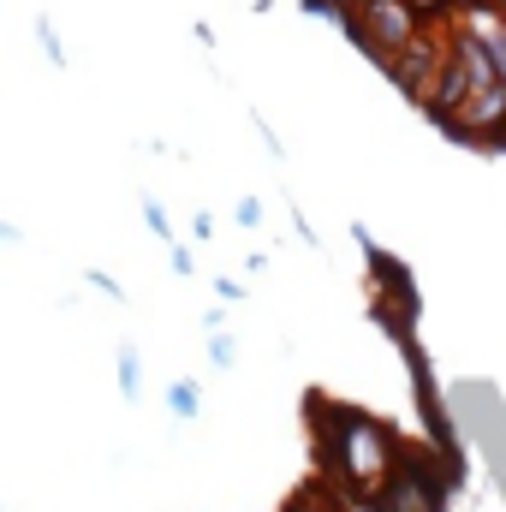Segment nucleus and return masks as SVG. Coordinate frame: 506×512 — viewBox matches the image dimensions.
Returning <instances> with one entry per match:
<instances>
[{"label":"nucleus","instance_id":"1","mask_svg":"<svg viewBox=\"0 0 506 512\" xmlns=\"http://www.w3.org/2000/svg\"><path fill=\"white\" fill-rule=\"evenodd\" d=\"M387 465H393V441H387V429L370 423V417L340 411V417H334V471H340L352 489H376Z\"/></svg>","mask_w":506,"mask_h":512},{"label":"nucleus","instance_id":"2","mask_svg":"<svg viewBox=\"0 0 506 512\" xmlns=\"http://www.w3.org/2000/svg\"><path fill=\"white\" fill-rule=\"evenodd\" d=\"M346 30L358 36V48L370 60H387L423 30V12L411 0H358V6H346Z\"/></svg>","mask_w":506,"mask_h":512},{"label":"nucleus","instance_id":"3","mask_svg":"<svg viewBox=\"0 0 506 512\" xmlns=\"http://www.w3.org/2000/svg\"><path fill=\"white\" fill-rule=\"evenodd\" d=\"M447 507V477H429L417 453L393 459L376 483V512H441Z\"/></svg>","mask_w":506,"mask_h":512},{"label":"nucleus","instance_id":"4","mask_svg":"<svg viewBox=\"0 0 506 512\" xmlns=\"http://www.w3.org/2000/svg\"><path fill=\"white\" fill-rule=\"evenodd\" d=\"M447 42H453V36H447ZM447 42H435V36H423V30H417L399 54H387V60H381V72H387V78H393L417 108H423V96H429V84H435V72H441V60H447Z\"/></svg>","mask_w":506,"mask_h":512},{"label":"nucleus","instance_id":"5","mask_svg":"<svg viewBox=\"0 0 506 512\" xmlns=\"http://www.w3.org/2000/svg\"><path fill=\"white\" fill-rule=\"evenodd\" d=\"M197 411H203V387L179 376V382L167 387V417H173V423H197Z\"/></svg>","mask_w":506,"mask_h":512},{"label":"nucleus","instance_id":"6","mask_svg":"<svg viewBox=\"0 0 506 512\" xmlns=\"http://www.w3.org/2000/svg\"><path fill=\"white\" fill-rule=\"evenodd\" d=\"M30 30H36V48L48 54V66H54V72H66L72 60H66V42H60V24H54L48 12H36V24H30Z\"/></svg>","mask_w":506,"mask_h":512},{"label":"nucleus","instance_id":"7","mask_svg":"<svg viewBox=\"0 0 506 512\" xmlns=\"http://www.w3.org/2000/svg\"><path fill=\"white\" fill-rule=\"evenodd\" d=\"M114 370H120V393H126V399H137V393H143V352H137L131 340H120Z\"/></svg>","mask_w":506,"mask_h":512},{"label":"nucleus","instance_id":"8","mask_svg":"<svg viewBox=\"0 0 506 512\" xmlns=\"http://www.w3.org/2000/svg\"><path fill=\"white\" fill-rule=\"evenodd\" d=\"M209 364H215V370H233V364H239V340H233L227 328L209 334Z\"/></svg>","mask_w":506,"mask_h":512},{"label":"nucleus","instance_id":"9","mask_svg":"<svg viewBox=\"0 0 506 512\" xmlns=\"http://www.w3.org/2000/svg\"><path fill=\"white\" fill-rule=\"evenodd\" d=\"M143 221H149V233H155V239H167V245H173V221H167V209H161V197H155V191H143Z\"/></svg>","mask_w":506,"mask_h":512},{"label":"nucleus","instance_id":"10","mask_svg":"<svg viewBox=\"0 0 506 512\" xmlns=\"http://www.w3.org/2000/svg\"><path fill=\"white\" fill-rule=\"evenodd\" d=\"M84 280H90V286H96V292H102V298H114V304H126V286H120V280H114V274H108V268H90V274H84Z\"/></svg>","mask_w":506,"mask_h":512},{"label":"nucleus","instance_id":"11","mask_svg":"<svg viewBox=\"0 0 506 512\" xmlns=\"http://www.w3.org/2000/svg\"><path fill=\"white\" fill-rule=\"evenodd\" d=\"M167 268H173L179 280H191V274H197V256L185 251V245H167Z\"/></svg>","mask_w":506,"mask_h":512},{"label":"nucleus","instance_id":"12","mask_svg":"<svg viewBox=\"0 0 506 512\" xmlns=\"http://www.w3.org/2000/svg\"><path fill=\"white\" fill-rule=\"evenodd\" d=\"M233 215H239V227H262V203H256V197H239Z\"/></svg>","mask_w":506,"mask_h":512},{"label":"nucleus","instance_id":"13","mask_svg":"<svg viewBox=\"0 0 506 512\" xmlns=\"http://www.w3.org/2000/svg\"><path fill=\"white\" fill-rule=\"evenodd\" d=\"M215 292H221V304H233V298L245 304V280H233V274H221V280H215Z\"/></svg>","mask_w":506,"mask_h":512},{"label":"nucleus","instance_id":"14","mask_svg":"<svg viewBox=\"0 0 506 512\" xmlns=\"http://www.w3.org/2000/svg\"><path fill=\"white\" fill-rule=\"evenodd\" d=\"M411 6H417V12H423V18H429V24H435V18H441V12H453V6H459V0H411Z\"/></svg>","mask_w":506,"mask_h":512},{"label":"nucleus","instance_id":"15","mask_svg":"<svg viewBox=\"0 0 506 512\" xmlns=\"http://www.w3.org/2000/svg\"><path fill=\"white\" fill-rule=\"evenodd\" d=\"M0 245H24V233H18L12 221H0Z\"/></svg>","mask_w":506,"mask_h":512},{"label":"nucleus","instance_id":"16","mask_svg":"<svg viewBox=\"0 0 506 512\" xmlns=\"http://www.w3.org/2000/svg\"><path fill=\"white\" fill-rule=\"evenodd\" d=\"M0 512H12V507H6V501H0Z\"/></svg>","mask_w":506,"mask_h":512}]
</instances>
